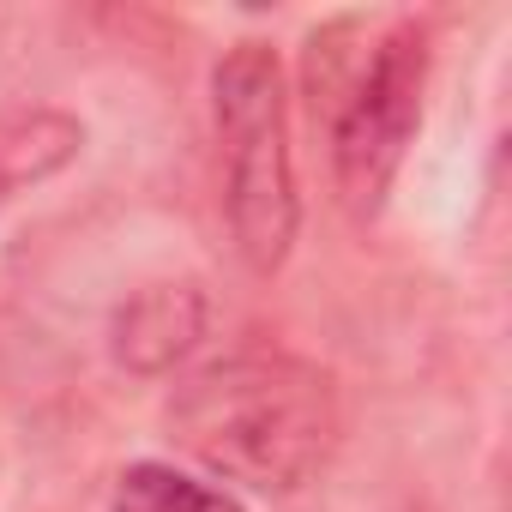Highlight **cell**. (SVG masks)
Masks as SVG:
<instances>
[{
    "label": "cell",
    "instance_id": "cell-3",
    "mask_svg": "<svg viewBox=\"0 0 512 512\" xmlns=\"http://www.w3.org/2000/svg\"><path fill=\"white\" fill-rule=\"evenodd\" d=\"M428 25L398 19L356 67V79L344 85V103L332 115V181H338V205L368 223L380 217L410 139L422 127V91H428Z\"/></svg>",
    "mask_w": 512,
    "mask_h": 512
},
{
    "label": "cell",
    "instance_id": "cell-5",
    "mask_svg": "<svg viewBox=\"0 0 512 512\" xmlns=\"http://www.w3.org/2000/svg\"><path fill=\"white\" fill-rule=\"evenodd\" d=\"M79 151H85V121L79 115H67L55 103L0 109V211L19 193L55 181Z\"/></svg>",
    "mask_w": 512,
    "mask_h": 512
},
{
    "label": "cell",
    "instance_id": "cell-1",
    "mask_svg": "<svg viewBox=\"0 0 512 512\" xmlns=\"http://www.w3.org/2000/svg\"><path fill=\"white\" fill-rule=\"evenodd\" d=\"M163 422L187 458L253 494L308 488L344 440L338 380L290 350H247L187 374Z\"/></svg>",
    "mask_w": 512,
    "mask_h": 512
},
{
    "label": "cell",
    "instance_id": "cell-2",
    "mask_svg": "<svg viewBox=\"0 0 512 512\" xmlns=\"http://www.w3.org/2000/svg\"><path fill=\"white\" fill-rule=\"evenodd\" d=\"M211 121L223 163V211L247 272H284L302 235V187L290 145V85L272 43H235L211 73Z\"/></svg>",
    "mask_w": 512,
    "mask_h": 512
},
{
    "label": "cell",
    "instance_id": "cell-4",
    "mask_svg": "<svg viewBox=\"0 0 512 512\" xmlns=\"http://www.w3.org/2000/svg\"><path fill=\"white\" fill-rule=\"evenodd\" d=\"M205 326H211V308L199 284H145L139 296L121 302L109 326V350L127 374H169L199 350Z\"/></svg>",
    "mask_w": 512,
    "mask_h": 512
},
{
    "label": "cell",
    "instance_id": "cell-6",
    "mask_svg": "<svg viewBox=\"0 0 512 512\" xmlns=\"http://www.w3.org/2000/svg\"><path fill=\"white\" fill-rule=\"evenodd\" d=\"M109 512H241L235 494L175 470V464H127L115 494H109Z\"/></svg>",
    "mask_w": 512,
    "mask_h": 512
}]
</instances>
